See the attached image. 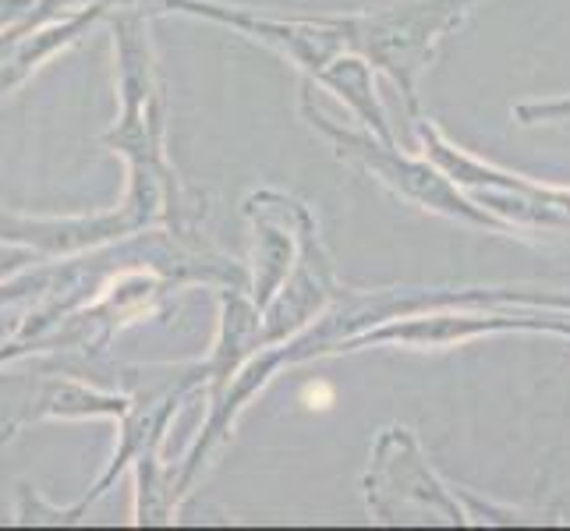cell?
Instances as JSON below:
<instances>
[{"label":"cell","mask_w":570,"mask_h":531,"mask_svg":"<svg viewBox=\"0 0 570 531\" xmlns=\"http://www.w3.org/2000/svg\"><path fill=\"white\" fill-rule=\"evenodd\" d=\"M372 71H376V68H372L358 50H344L337 61H333L320 75L316 86L333 92L337 100H344L347 110L355 114L372 135H380V139L393 142V131H390V121H386V110L380 104L376 82H372Z\"/></svg>","instance_id":"obj_10"},{"label":"cell","mask_w":570,"mask_h":531,"mask_svg":"<svg viewBox=\"0 0 570 531\" xmlns=\"http://www.w3.org/2000/svg\"><path fill=\"white\" fill-rule=\"evenodd\" d=\"M415 128H419V139L425 146L429 160H436L471 199L482 203L485 209H493L497 216H503L507 224H514L518 230H528V227L567 230L570 227V188L542 185L524 174H510L497 164H482L479 156H471L461 146L450 142L436 125L425 121V117H415Z\"/></svg>","instance_id":"obj_5"},{"label":"cell","mask_w":570,"mask_h":531,"mask_svg":"<svg viewBox=\"0 0 570 531\" xmlns=\"http://www.w3.org/2000/svg\"><path fill=\"white\" fill-rule=\"evenodd\" d=\"M39 0H0V29L18 22V18H26Z\"/></svg>","instance_id":"obj_12"},{"label":"cell","mask_w":570,"mask_h":531,"mask_svg":"<svg viewBox=\"0 0 570 531\" xmlns=\"http://www.w3.org/2000/svg\"><path fill=\"white\" fill-rule=\"evenodd\" d=\"M341 294V284L333 277L330 252L320 238L316 213L305 206L298 224V259L287 273L281 291L273 294V302L263 308V344H287L298 333H305Z\"/></svg>","instance_id":"obj_7"},{"label":"cell","mask_w":570,"mask_h":531,"mask_svg":"<svg viewBox=\"0 0 570 531\" xmlns=\"http://www.w3.org/2000/svg\"><path fill=\"white\" fill-rule=\"evenodd\" d=\"M128 407H131V393L125 390H104L92 380L78 376V372H50V376L39 380L22 415L8 425V436L39 422H100V419L121 422Z\"/></svg>","instance_id":"obj_9"},{"label":"cell","mask_w":570,"mask_h":531,"mask_svg":"<svg viewBox=\"0 0 570 531\" xmlns=\"http://www.w3.org/2000/svg\"><path fill=\"white\" fill-rule=\"evenodd\" d=\"M305 203L284 191H255L245 199V216L252 224V273L248 294L266 308L281 291L298 259V224Z\"/></svg>","instance_id":"obj_8"},{"label":"cell","mask_w":570,"mask_h":531,"mask_svg":"<svg viewBox=\"0 0 570 531\" xmlns=\"http://www.w3.org/2000/svg\"><path fill=\"white\" fill-rule=\"evenodd\" d=\"M107 26L114 39V82L121 114L100 142L121 156L125 167L178 174L167 153V89L156 65L153 14L142 0H117Z\"/></svg>","instance_id":"obj_1"},{"label":"cell","mask_w":570,"mask_h":531,"mask_svg":"<svg viewBox=\"0 0 570 531\" xmlns=\"http://www.w3.org/2000/svg\"><path fill=\"white\" fill-rule=\"evenodd\" d=\"M482 0H393L368 11L323 14L351 50L383 71L401 89L404 107L419 117V78L432 65L443 39L464 26Z\"/></svg>","instance_id":"obj_2"},{"label":"cell","mask_w":570,"mask_h":531,"mask_svg":"<svg viewBox=\"0 0 570 531\" xmlns=\"http://www.w3.org/2000/svg\"><path fill=\"white\" fill-rule=\"evenodd\" d=\"M365 507L380 524H471L468 510L425 461L415 432L404 425L383 429L368 454Z\"/></svg>","instance_id":"obj_4"},{"label":"cell","mask_w":570,"mask_h":531,"mask_svg":"<svg viewBox=\"0 0 570 531\" xmlns=\"http://www.w3.org/2000/svg\"><path fill=\"white\" fill-rule=\"evenodd\" d=\"M39 263H47L43 255H36V252L26 248V245H14V242H4V238H0V284L11 281V277H18V273L32 269V266H39Z\"/></svg>","instance_id":"obj_11"},{"label":"cell","mask_w":570,"mask_h":531,"mask_svg":"<svg viewBox=\"0 0 570 531\" xmlns=\"http://www.w3.org/2000/svg\"><path fill=\"white\" fill-rule=\"evenodd\" d=\"M117 0H39V4L0 29V100L22 89L53 57L68 53L107 22Z\"/></svg>","instance_id":"obj_6"},{"label":"cell","mask_w":570,"mask_h":531,"mask_svg":"<svg viewBox=\"0 0 570 531\" xmlns=\"http://www.w3.org/2000/svg\"><path fill=\"white\" fill-rule=\"evenodd\" d=\"M302 114L312 128L333 142V153H337L341 160L362 167L393 195H401L404 203L419 206L425 213H440L446 220H461V224L485 227L497 234H510V230L518 234L514 224H507L503 216H497L493 209H485L482 203L471 199L436 160H429V156H407L397 149V142H386L380 135H372L368 128L355 131V128L330 121V117L312 104V82H305L302 89Z\"/></svg>","instance_id":"obj_3"}]
</instances>
